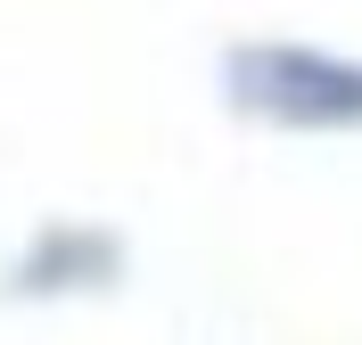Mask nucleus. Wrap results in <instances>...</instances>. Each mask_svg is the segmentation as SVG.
I'll list each match as a JSON object with an SVG mask.
<instances>
[{"mask_svg":"<svg viewBox=\"0 0 362 345\" xmlns=\"http://www.w3.org/2000/svg\"><path fill=\"white\" fill-rule=\"evenodd\" d=\"M115 272H124V247L107 230H42L17 263V288L25 296H66V288H99Z\"/></svg>","mask_w":362,"mask_h":345,"instance_id":"nucleus-2","label":"nucleus"},{"mask_svg":"<svg viewBox=\"0 0 362 345\" xmlns=\"http://www.w3.org/2000/svg\"><path fill=\"white\" fill-rule=\"evenodd\" d=\"M223 91L239 115L280 132H362V58L305 42H247L223 58Z\"/></svg>","mask_w":362,"mask_h":345,"instance_id":"nucleus-1","label":"nucleus"}]
</instances>
